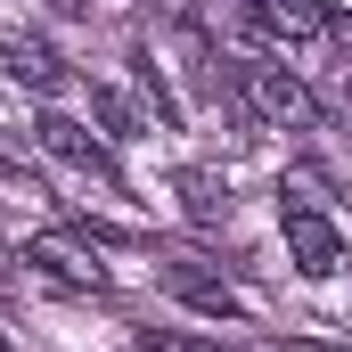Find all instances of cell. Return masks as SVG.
I'll list each match as a JSON object with an SVG mask.
<instances>
[{
  "label": "cell",
  "instance_id": "cell-7",
  "mask_svg": "<svg viewBox=\"0 0 352 352\" xmlns=\"http://www.w3.org/2000/svg\"><path fill=\"white\" fill-rule=\"evenodd\" d=\"M164 295H180V303L205 311V320H246V303H238L221 278H205L197 263H164Z\"/></svg>",
  "mask_w": 352,
  "mask_h": 352
},
{
  "label": "cell",
  "instance_id": "cell-8",
  "mask_svg": "<svg viewBox=\"0 0 352 352\" xmlns=\"http://www.w3.org/2000/svg\"><path fill=\"white\" fill-rule=\"evenodd\" d=\"M90 115H98V131H107V140H140V107H131L115 82L90 90Z\"/></svg>",
  "mask_w": 352,
  "mask_h": 352
},
{
  "label": "cell",
  "instance_id": "cell-9",
  "mask_svg": "<svg viewBox=\"0 0 352 352\" xmlns=\"http://www.w3.org/2000/svg\"><path fill=\"white\" fill-rule=\"evenodd\" d=\"M131 74H140V90H148V107H156V123L173 131V123H180V98H173V82H164V66H156L148 50H131Z\"/></svg>",
  "mask_w": 352,
  "mask_h": 352
},
{
  "label": "cell",
  "instance_id": "cell-2",
  "mask_svg": "<svg viewBox=\"0 0 352 352\" xmlns=\"http://www.w3.org/2000/svg\"><path fill=\"white\" fill-rule=\"evenodd\" d=\"M16 263L33 270V278H50V287H74V295L115 287V270L98 263V238H90V230H33V238L16 246Z\"/></svg>",
  "mask_w": 352,
  "mask_h": 352
},
{
  "label": "cell",
  "instance_id": "cell-6",
  "mask_svg": "<svg viewBox=\"0 0 352 352\" xmlns=\"http://www.w3.org/2000/svg\"><path fill=\"white\" fill-rule=\"evenodd\" d=\"M0 66H8V82L33 90V98H58V90H66V58H58L41 33H8V41H0Z\"/></svg>",
  "mask_w": 352,
  "mask_h": 352
},
{
  "label": "cell",
  "instance_id": "cell-13",
  "mask_svg": "<svg viewBox=\"0 0 352 352\" xmlns=\"http://www.w3.org/2000/svg\"><path fill=\"white\" fill-rule=\"evenodd\" d=\"M328 41H336V50L352 58V16H328Z\"/></svg>",
  "mask_w": 352,
  "mask_h": 352
},
{
  "label": "cell",
  "instance_id": "cell-1",
  "mask_svg": "<svg viewBox=\"0 0 352 352\" xmlns=\"http://www.w3.org/2000/svg\"><path fill=\"white\" fill-rule=\"evenodd\" d=\"M230 90L246 98V115H254V123H270V131H320V98L303 90V74H295V66H270V58H238Z\"/></svg>",
  "mask_w": 352,
  "mask_h": 352
},
{
  "label": "cell",
  "instance_id": "cell-4",
  "mask_svg": "<svg viewBox=\"0 0 352 352\" xmlns=\"http://www.w3.org/2000/svg\"><path fill=\"white\" fill-rule=\"evenodd\" d=\"M230 16L254 41H320L328 33V0H230Z\"/></svg>",
  "mask_w": 352,
  "mask_h": 352
},
{
  "label": "cell",
  "instance_id": "cell-10",
  "mask_svg": "<svg viewBox=\"0 0 352 352\" xmlns=\"http://www.w3.org/2000/svg\"><path fill=\"white\" fill-rule=\"evenodd\" d=\"M180 197H188L197 221H221V213H230V188H221L213 173H180Z\"/></svg>",
  "mask_w": 352,
  "mask_h": 352
},
{
  "label": "cell",
  "instance_id": "cell-14",
  "mask_svg": "<svg viewBox=\"0 0 352 352\" xmlns=\"http://www.w3.org/2000/svg\"><path fill=\"white\" fill-rule=\"evenodd\" d=\"M0 352H16V344H8V336H0Z\"/></svg>",
  "mask_w": 352,
  "mask_h": 352
},
{
  "label": "cell",
  "instance_id": "cell-5",
  "mask_svg": "<svg viewBox=\"0 0 352 352\" xmlns=\"http://www.w3.org/2000/svg\"><path fill=\"white\" fill-rule=\"evenodd\" d=\"M33 140L58 156V164H74V173H90V180H115V148L90 131V123H74V115H41L33 123Z\"/></svg>",
  "mask_w": 352,
  "mask_h": 352
},
{
  "label": "cell",
  "instance_id": "cell-11",
  "mask_svg": "<svg viewBox=\"0 0 352 352\" xmlns=\"http://www.w3.org/2000/svg\"><path fill=\"white\" fill-rule=\"evenodd\" d=\"M140 352H221L213 336H188V328H140Z\"/></svg>",
  "mask_w": 352,
  "mask_h": 352
},
{
  "label": "cell",
  "instance_id": "cell-3",
  "mask_svg": "<svg viewBox=\"0 0 352 352\" xmlns=\"http://www.w3.org/2000/svg\"><path fill=\"white\" fill-rule=\"evenodd\" d=\"M278 230H287V263L303 270V278H336L344 270V230L311 197H278Z\"/></svg>",
  "mask_w": 352,
  "mask_h": 352
},
{
  "label": "cell",
  "instance_id": "cell-12",
  "mask_svg": "<svg viewBox=\"0 0 352 352\" xmlns=\"http://www.w3.org/2000/svg\"><path fill=\"white\" fill-rule=\"evenodd\" d=\"M278 352H352V344H328V336H287Z\"/></svg>",
  "mask_w": 352,
  "mask_h": 352
}]
</instances>
